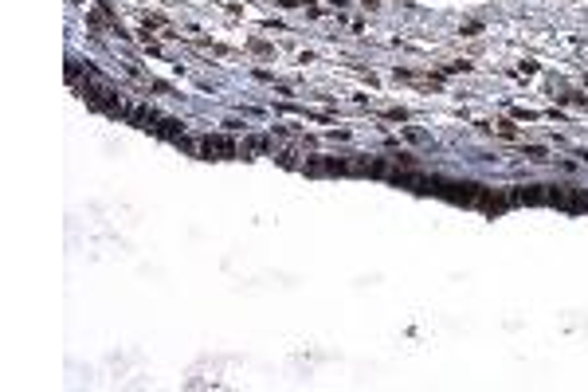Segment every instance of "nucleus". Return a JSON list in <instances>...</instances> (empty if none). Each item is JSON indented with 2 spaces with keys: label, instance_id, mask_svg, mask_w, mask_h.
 I'll list each match as a JSON object with an SVG mask.
<instances>
[{
  "label": "nucleus",
  "instance_id": "obj_1",
  "mask_svg": "<svg viewBox=\"0 0 588 392\" xmlns=\"http://www.w3.org/2000/svg\"><path fill=\"white\" fill-rule=\"evenodd\" d=\"M196 153L208 161H228V157H240V146L224 134H205V137H196Z\"/></svg>",
  "mask_w": 588,
  "mask_h": 392
},
{
  "label": "nucleus",
  "instance_id": "obj_2",
  "mask_svg": "<svg viewBox=\"0 0 588 392\" xmlns=\"http://www.w3.org/2000/svg\"><path fill=\"white\" fill-rule=\"evenodd\" d=\"M271 137H243V146H240V153H271Z\"/></svg>",
  "mask_w": 588,
  "mask_h": 392
},
{
  "label": "nucleus",
  "instance_id": "obj_3",
  "mask_svg": "<svg viewBox=\"0 0 588 392\" xmlns=\"http://www.w3.org/2000/svg\"><path fill=\"white\" fill-rule=\"evenodd\" d=\"M498 134H502V137H518V130L510 122H498Z\"/></svg>",
  "mask_w": 588,
  "mask_h": 392
}]
</instances>
